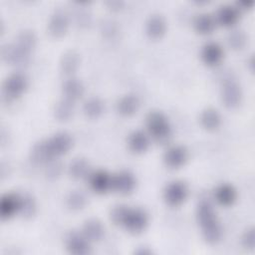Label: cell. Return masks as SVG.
Here are the masks:
<instances>
[{"label":"cell","mask_w":255,"mask_h":255,"mask_svg":"<svg viewBox=\"0 0 255 255\" xmlns=\"http://www.w3.org/2000/svg\"><path fill=\"white\" fill-rule=\"evenodd\" d=\"M106 5L112 11H119L122 9L124 3L122 1H109V2H106Z\"/></svg>","instance_id":"cell-35"},{"label":"cell","mask_w":255,"mask_h":255,"mask_svg":"<svg viewBox=\"0 0 255 255\" xmlns=\"http://www.w3.org/2000/svg\"><path fill=\"white\" fill-rule=\"evenodd\" d=\"M45 165H46V169H45L46 175L51 179L58 178L63 171V165L58 158H55V159L49 161Z\"/></svg>","instance_id":"cell-32"},{"label":"cell","mask_w":255,"mask_h":255,"mask_svg":"<svg viewBox=\"0 0 255 255\" xmlns=\"http://www.w3.org/2000/svg\"><path fill=\"white\" fill-rule=\"evenodd\" d=\"M196 221L201 236L208 244H217L222 238V226L213 204L207 198H201L196 206Z\"/></svg>","instance_id":"cell-2"},{"label":"cell","mask_w":255,"mask_h":255,"mask_svg":"<svg viewBox=\"0 0 255 255\" xmlns=\"http://www.w3.org/2000/svg\"><path fill=\"white\" fill-rule=\"evenodd\" d=\"M227 43L231 49L239 51L245 47L247 43V38L242 30L233 29L227 35Z\"/></svg>","instance_id":"cell-30"},{"label":"cell","mask_w":255,"mask_h":255,"mask_svg":"<svg viewBox=\"0 0 255 255\" xmlns=\"http://www.w3.org/2000/svg\"><path fill=\"white\" fill-rule=\"evenodd\" d=\"M87 179L90 188L95 193L105 194L112 190V175L104 169L92 171Z\"/></svg>","instance_id":"cell-13"},{"label":"cell","mask_w":255,"mask_h":255,"mask_svg":"<svg viewBox=\"0 0 255 255\" xmlns=\"http://www.w3.org/2000/svg\"><path fill=\"white\" fill-rule=\"evenodd\" d=\"M65 246L69 253L74 255H87L92 252L91 242L82 232L71 231L65 238Z\"/></svg>","instance_id":"cell-9"},{"label":"cell","mask_w":255,"mask_h":255,"mask_svg":"<svg viewBox=\"0 0 255 255\" xmlns=\"http://www.w3.org/2000/svg\"><path fill=\"white\" fill-rule=\"evenodd\" d=\"M188 159V151L183 145L175 144L169 146L163 154L164 164L171 169L183 166Z\"/></svg>","instance_id":"cell-12"},{"label":"cell","mask_w":255,"mask_h":255,"mask_svg":"<svg viewBox=\"0 0 255 255\" xmlns=\"http://www.w3.org/2000/svg\"><path fill=\"white\" fill-rule=\"evenodd\" d=\"M243 93L240 84L232 77L226 78L221 86V100L228 109L237 108L242 101Z\"/></svg>","instance_id":"cell-7"},{"label":"cell","mask_w":255,"mask_h":255,"mask_svg":"<svg viewBox=\"0 0 255 255\" xmlns=\"http://www.w3.org/2000/svg\"><path fill=\"white\" fill-rule=\"evenodd\" d=\"M70 26V17L68 13L62 9L57 8L51 14L48 21V33L51 37L59 39L66 35Z\"/></svg>","instance_id":"cell-8"},{"label":"cell","mask_w":255,"mask_h":255,"mask_svg":"<svg viewBox=\"0 0 255 255\" xmlns=\"http://www.w3.org/2000/svg\"><path fill=\"white\" fill-rule=\"evenodd\" d=\"M91 172V165L86 158L77 157L69 163L68 173L75 180L88 178Z\"/></svg>","instance_id":"cell-23"},{"label":"cell","mask_w":255,"mask_h":255,"mask_svg":"<svg viewBox=\"0 0 255 255\" xmlns=\"http://www.w3.org/2000/svg\"><path fill=\"white\" fill-rule=\"evenodd\" d=\"M104 111L105 103L98 97H90L83 104V113L91 120L100 118L104 114Z\"/></svg>","instance_id":"cell-27"},{"label":"cell","mask_w":255,"mask_h":255,"mask_svg":"<svg viewBox=\"0 0 255 255\" xmlns=\"http://www.w3.org/2000/svg\"><path fill=\"white\" fill-rule=\"evenodd\" d=\"M75 113V103L62 98L59 100L54 107V117L59 122L69 121Z\"/></svg>","instance_id":"cell-28"},{"label":"cell","mask_w":255,"mask_h":255,"mask_svg":"<svg viewBox=\"0 0 255 255\" xmlns=\"http://www.w3.org/2000/svg\"><path fill=\"white\" fill-rule=\"evenodd\" d=\"M224 57V50L217 42L205 43L200 51V58L202 62L209 67L219 65Z\"/></svg>","instance_id":"cell-14"},{"label":"cell","mask_w":255,"mask_h":255,"mask_svg":"<svg viewBox=\"0 0 255 255\" xmlns=\"http://www.w3.org/2000/svg\"><path fill=\"white\" fill-rule=\"evenodd\" d=\"M22 52L31 56L37 44V37L32 30H23L21 31L14 43Z\"/></svg>","instance_id":"cell-26"},{"label":"cell","mask_w":255,"mask_h":255,"mask_svg":"<svg viewBox=\"0 0 255 255\" xmlns=\"http://www.w3.org/2000/svg\"><path fill=\"white\" fill-rule=\"evenodd\" d=\"M140 106L139 100L135 95L128 94L123 97H121L117 104H116V110L119 115L122 117H131L138 111Z\"/></svg>","instance_id":"cell-22"},{"label":"cell","mask_w":255,"mask_h":255,"mask_svg":"<svg viewBox=\"0 0 255 255\" xmlns=\"http://www.w3.org/2000/svg\"><path fill=\"white\" fill-rule=\"evenodd\" d=\"M193 28L196 33L200 35H209L211 34L217 24L215 22L214 16L208 14V13H201L198 14L194 19H193Z\"/></svg>","instance_id":"cell-25"},{"label":"cell","mask_w":255,"mask_h":255,"mask_svg":"<svg viewBox=\"0 0 255 255\" xmlns=\"http://www.w3.org/2000/svg\"><path fill=\"white\" fill-rule=\"evenodd\" d=\"M149 138L147 132L140 129L133 130L128 136V147L131 152L141 154L148 149L150 143Z\"/></svg>","instance_id":"cell-19"},{"label":"cell","mask_w":255,"mask_h":255,"mask_svg":"<svg viewBox=\"0 0 255 255\" xmlns=\"http://www.w3.org/2000/svg\"><path fill=\"white\" fill-rule=\"evenodd\" d=\"M144 29H145L146 35L150 39L158 40L164 36L167 29V24L163 16L155 13L150 15L146 19Z\"/></svg>","instance_id":"cell-16"},{"label":"cell","mask_w":255,"mask_h":255,"mask_svg":"<svg viewBox=\"0 0 255 255\" xmlns=\"http://www.w3.org/2000/svg\"><path fill=\"white\" fill-rule=\"evenodd\" d=\"M112 222L124 228L131 234L143 232L148 225L147 213L139 207H132L126 204L115 205L110 212Z\"/></svg>","instance_id":"cell-1"},{"label":"cell","mask_w":255,"mask_h":255,"mask_svg":"<svg viewBox=\"0 0 255 255\" xmlns=\"http://www.w3.org/2000/svg\"><path fill=\"white\" fill-rule=\"evenodd\" d=\"M189 194L187 184L182 180H172L168 182L162 193L164 202L172 207H176L185 202Z\"/></svg>","instance_id":"cell-6"},{"label":"cell","mask_w":255,"mask_h":255,"mask_svg":"<svg viewBox=\"0 0 255 255\" xmlns=\"http://www.w3.org/2000/svg\"><path fill=\"white\" fill-rule=\"evenodd\" d=\"M199 122L204 129L213 131L219 128L222 120L219 112L216 109L206 108L200 113Z\"/></svg>","instance_id":"cell-24"},{"label":"cell","mask_w":255,"mask_h":255,"mask_svg":"<svg viewBox=\"0 0 255 255\" xmlns=\"http://www.w3.org/2000/svg\"><path fill=\"white\" fill-rule=\"evenodd\" d=\"M45 151L50 160L59 158L66 154L73 146L74 140L70 133L66 131H59L47 139L42 140Z\"/></svg>","instance_id":"cell-4"},{"label":"cell","mask_w":255,"mask_h":255,"mask_svg":"<svg viewBox=\"0 0 255 255\" xmlns=\"http://www.w3.org/2000/svg\"><path fill=\"white\" fill-rule=\"evenodd\" d=\"M37 211V204L34 197L30 194H21L20 214L24 218H32Z\"/></svg>","instance_id":"cell-31"},{"label":"cell","mask_w":255,"mask_h":255,"mask_svg":"<svg viewBox=\"0 0 255 255\" xmlns=\"http://www.w3.org/2000/svg\"><path fill=\"white\" fill-rule=\"evenodd\" d=\"M21 194L7 192L0 199V217L2 220H8L20 213Z\"/></svg>","instance_id":"cell-11"},{"label":"cell","mask_w":255,"mask_h":255,"mask_svg":"<svg viewBox=\"0 0 255 255\" xmlns=\"http://www.w3.org/2000/svg\"><path fill=\"white\" fill-rule=\"evenodd\" d=\"M239 17L240 11L235 7V5L225 4L221 5L217 9L214 19L217 25L225 28H231L238 22Z\"/></svg>","instance_id":"cell-15"},{"label":"cell","mask_w":255,"mask_h":255,"mask_svg":"<svg viewBox=\"0 0 255 255\" xmlns=\"http://www.w3.org/2000/svg\"><path fill=\"white\" fill-rule=\"evenodd\" d=\"M88 203V198L86 194L81 190H73L69 192L66 197V205L69 209L73 211H79L85 208Z\"/></svg>","instance_id":"cell-29"},{"label":"cell","mask_w":255,"mask_h":255,"mask_svg":"<svg viewBox=\"0 0 255 255\" xmlns=\"http://www.w3.org/2000/svg\"><path fill=\"white\" fill-rule=\"evenodd\" d=\"M28 88L27 77L20 72L9 75L2 85V98L6 102H13L19 99Z\"/></svg>","instance_id":"cell-5"},{"label":"cell","mask_w":255,"mask_h":255,"mask_svg":"<svg viewBox=\"0 0 255 255\" xmlns=\"http://www.w3.org/2000/svg\"><path fill=\"white\" fill-rule=\"evenodd\" d=\"M215 201L221 206H231L237 199V191L230 183H220L213 190Z\"/></svg>","instance_id":"cell-18"},{"label":"cell","mask_w":255,"mask_h":255,"mask_svg":"<svg viewBox=\"0 0 255 255\" xmlns=\"http://www.w3.org/2000/svg\"><path fill=\"white\" fill-rule=\"evenodd\" d=\"M146 132L154 141L163 144L171 137V126L168 119L159 111H151L145 117Z\"/></svg>","instance_id":"cell-3"},{"label":"cell","mask_w":255,"mask_h":255,"mask_svg":"<svg viewBox=\"0 0 255 255\" xmlns=\"http://www.w3.org/2000/svg\"><path fill=\"white\" fill-rule=\"evenodd\" d=\"M61 90H62L63 98L68 99L74 103L80 100L85 94L84 84L75 77L66 78L62 83Z\"/></svg>","instance_id":"cell-17"},{"label":"cell","mask_w":255,"mask_h":255,"mask_svg":"<svg viewBox=\"0 0 255 255\" xmlns=\"http://www.w3.org/2000/svg\"><path fill=\"white\" fill-rule=\"evenodd\" d=\"M254 2L251 0H241V1H237L235 3V7L239 10V11H244V10H249L253 7Z\"/></svg>","instance_id":"cell-34"},{"label":"cell","mask_w":255,"mask_h":255,"mask_svg":"<svg viewBox=\"0 0 255 255\" xmlns=\"http://www.w3.org/2000/svg\"><path fill=\"white\" fill-rule=\"evenodd\" d=\"M134 253L136 254H139V255H148V254H151L152 251L148 248V247H145V246H141V247H138V249L136 251H134Z\"/></svg>","instance_id":"cell-36"},{"label":"cell","mask_w":255,"mask_h":255,"mask_svg":"<svg viewBox=\"0 0 255 255\" xmlns=\"http://www.w3.org/2000/svg\"><path fill=\"white\" fill-rule=\"evenodd\" d=\"M81 232L92 243L101 241L105 236L106 230L104 224L99 219L89 218L83 223Z\"/></svg>","instance_id":"cell-21"},{"label":"cell","mask_w":255,"mask_h":255,"mask_svg":"<svg viewBox=\"0 0 255 255\" xmlns=\"http://www.w3.org/2000/svg\"><path fill=\"white\" fill-rule=\"evenodd\" d=\"M136 186L134 175L128 170H121L112 175V190L122 195L131 193Z\"/></svg>","instance_id":"cell-10"},{"label":"cell","mask_w":255,"mask_h":255,"mask_svg":"<svg viewBox=\"0 0 255 255\" xmlns=\"http://www.w3.org/2000/svg\"><path fill=\"white\" fill-rule=\"evenodd\" d=\"M80 55L76 51L69 50L65 52L60 59L59 67L61 74L64 75L66 78L74 77L80 66Z\"/></svg>","instance_id":"cell-20"},{"label":"cell","mask_w":255,"mask_h":255,"mask_svg":"<svg viewBox=\"0 0 255 255\" xmlns=\"http://www.w3.org/2000/svg\"><path fill=\"white\" fill-rule=\"evenodd\" d=\"M242 246L249 251H253L255 249V229L253 226L247 228L241 237Z\"/></svg>","instance_id":"cell-33"}]
</instances>
